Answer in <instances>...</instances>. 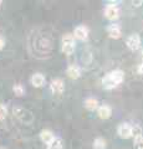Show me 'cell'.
<instances>
[{"label": "cell", "instance_id": "cell-1", "mask_svg": "<svg viewBox=\"0 0 143 149\" xmlns=\"http://www.w3.org/2000/svg\"><path fill=\"white\" fill-rule=\"evenodd\" d=\"M124 78V73L121 70H117V71H112L110 72L107 76H106L102 80V85L106 90H111V88L116 87L117 85H119Z\"/></svg>", "mask_w": 143, "mask_h": 149}, {"label": "cell", "instance_id": "cell-2", "mask_svg": "<svg viewBox=\"0 0 143 149\" xmlns=\"http://www.w3.org/2000/svg\"><path fill=\"white\" fill-rule=\"evenodd\" d=\"M75 51V37L71 34H65L62 36V52L65 55H71Z\"/></svg>", "mask_w": 143, "mask_h": 149}, {"label": "cell", "instance_id": "cell-3", "mask_svg": "<svg viewBox=\"0 0 143 149\" xmlns=\"http://www.w3.org/2000/svg\"><path fill=\"white\" fill-rule=\"evenodd\" d=\"M50 88H51V92L54 95H61L65 90V85H63V81L61 78H55L50 85Z\"/></svg>", "mask_w": 143, "mask_h": 149}, {"label": "cell", "instance_id": "cell-4", "mask_svg": "<svg viewBox=\"0 0 143 149\" xmlns=\"http://www.w3.org/2000/svg\"><path fill=\"white\" fill-rule=\"evenodd\" d=\"M127 46H128V49L132 50V51H136V50L140 49V46H141V37H140V35L138 34L131 35L127 39Z\"/></svg>", "mask_w": 143, "mask_h": 149}, {"label": "cell", "instance_id": "cell-5", "mask_svg": "<svg viewBox=\"0 0 143 149\" xmlns=\"http://www.w3.org/2000/svg\"><path fill=\"white\" fill-rule=\"evenodd\" d=\"M117 132L121 138H124V139L131 138L132 137V125H130L128 123H122L118 125Z\"/></svg>", "mask_w": 143, "mask_h": 149}, {"label": "cell", "instance_id": "cell-6", "mask_svg": "<svg viewBox=\"0 0 143 149\" xmlns=\"http://www.w3.org/2000/svg\"><path fill=\"white\" fill-rule=\"evenodd\" d=\"M105 15L108 20H116V19L119 16V10L116 5H107L105 9Z\"/></svg>", "mask_w": 143, "mask_h": 149}, {"label": "cell", "instance_id": "cell-7", "mask_svg": "<svg viewBox=\"0 0 143 149\" xmlns=\"http://www.w3.org/2000/svg\"><path fill=\"white\" fill-rule=\"evenodd\" d=\"M30 82L34 87H38V88L43 87L45 85V77H44V74H41V73H35L31 76Z\"/></svg>", "mask_w": 143, "mask_h": 149}, {"label": "cell", "instance_id": "cell-8", "mask_svg": "<svg viewBox=\"0 0 143 149\" xmlns=\"http://www.w3.org/2000/svg\"><path fill=\"white\" fill-rule=\"evenodd\" d=\"M40 139L43 141V143L46 144V146H49V144L55 139V136H54V133L51 132V130L45 129V130H41L40 132Z\"/></svg>", "mask_w": 143, "mask_h": 149}, {"label": "cell", "instance_id": "cell-9", "mask_svg": "<svg viewBox=\"0 0 143 149\" xmlns=\"http://www.w3.org/2000/svg\"><path fill=\"white\" fill-rule=\"evenodd\" d=\"M76 39L78 40H86L87 36H89V29L86 26H77L75 29V32H73Z\"/></svg>", "mask_w": 143, "mask_h": 149}, {"label": "cell", "instance_id": "cell-10", "mask_svg": "<svg viewBox=\"0 0 143 149\" xmlns=\"http://www.w3.org/2000/svg\"><path fill=\"white\" fill-rule=\"evenodd\" d=\"M97 113H98V117L101 119H107L111 117V114H112V109H111V107L110 106H101L98 107V111H97Z\"/></svg>", "mask_w": 143, "mask_h": 149}, {"label": "cell", "instance_id": "cell-11", "mask_svg": "<svg viewBox=\"0 0 143 149\" xmlns=\"http://www.w3.org/2000/svg\"><path fill=\"white\" fill-rule=\"evenodd\" d=\"M107 32H108L110 37H112V39H119V37H121V35H122L119 26H118V25H114V24L110 25V26L107 27Z\"/></svg>", "mask_w": 143, "mask_h": 149}, {"label": "cell", "instance_id": "cell-12", "mask_svg": "<svg viewBox=\"0 0 143 149\" xmlns=\"http://www.w3.org/2000/svg\"><path fill=\"white\" fill-rule=\"evenodd\" d=\"M66 73H67V76L70 78H72V80H76V78H78L81 76V70H80V67H78V66L71 65V66L67 68Z\"/></svg>", "mask_w": 143, "mask_h": 149}, {"label": "cell", "instance_id": "cell-13", "mask_svg": "<svg viewBox=\"0 0 143 149\" xmlns=\"http://www.w3.org/2000/svg\"><path fill=\"white\" fill-rule=\"evenodd\" d=\"M85 107L87 109H90V111H95L98 107V102H97V100H95V98H87L85 101Z\"/></svg>", "mask_w": 143, "mask_h": 149}, {"label": "cell", "instance_id": "cell-14", "mask_svg": "<svg viewBox=\"0 0 143 149\" xmlns=\"http://www.w3.org/2000/svg\"><path fill=\"white\" fill-rule=\"evenodd\" d=\"M47 149H62V141L57 137H55V139L47 146Z\"/></svg>", "mask_w": 143, "mask_h": 149}, {"label": "cell", "instance_id": "cell-15", "mask_svg": "<svg viewBox=\"0 0 143 149\" xmlns=\"http://www.w3.org/2000/svg\"><path fill=\"white\" fill-rule=\"evenodd\" d=\"M13 91H14V93H15L17 97H21L25 93V88H24V86H22V85L17 83V85H15L13 87Z\"/></svg>", "mask_w": 143, "mask_h": 149}, {"label": "cell", "instance_id": "cell-16", "mask_svg": "<svg viewBox=\"0 0 143 149\" xmlns=\"http://www.w3.org/2000/svg\"><path fill=\"white\" fill-rule=\"evenodd\" d=\"M93 148L95 149H105L106 148V142L102 138H97L93 142Z\"/></svg>", "mask_w": 143, "mask_h": 149}, {"label": "cell", "instance_id": "cell-17", "mask_svg": "<svg viewBox=\"0 0 143 149\" xmlns=\"http://www.w3.org/2000/svg\"><path fill=\"white\" fill-rule=\"evenodd\" d=\"M8 117V108L5 104L0 103V120H4Z\"/></svg>", "mask_w": 143, "mask_h": 149}, {"label": "cell", "instance_id": "cell-18", "mask_svg": "<svg viewBox=\"0 0 143 149\" xmlns=\"http://www.w3.org/2000/svg\"><path fill=\"white\" fill-rule=\"evenodd\" d=\"M135 147L137 149H143V136L135 137Z\"/></svg>", "mask_w": 143, "mask_h": 149}, {"label": "cell", "instance_id": "cell-19", "mask_svg": "<svg viewBox=\"0 0 143 149\" xmlns=\"http://www.w3.org/2000/svg\"><path fill=\"white\" fill-rule=\"evenodd\" d=\"M132 136H135V137L142 136V129L138 127V125H135V127H132Z\"/></svg>", "mask_w": 143, "mask_h": 149}, {"label": "cell", "instance_id": "cell-20", "mask_svg": "<svg viewBox=\"0 0 143 149\" xmlns=\"http://www.w3.org/2000/svg\"><path fill=\"white\" fill-rule=\"evenodd\" d=\"M4 46H5V39L3 36H0V50H3Z\"/></svg>", "mask_w": 143, "mask_h": 149}, {"label": "cell", "instance_id": "cell-21", "mask_svg": "<svg viewBox=\"0 0 143 149\" xmlns=\"http://www.w3.org/2000/svg\"><path fill=\"white\" fill-rule=\"evenodd\" d=\"M138 72H140V74H143V63L140 65V67H138Z\"/></svg>", "mask_w": 143, "mask_h": 149}, {"label": "cell", "instance_id": "cell-22", "mask_svg": "<svg viewBox=\"0 0 143 149\" xmlns=\"http://www.w3.org/2000/svg\"><path fill=\"white\" fill-rule=\"evenodd\" d=\"M142 3H143V1H132V4H133L135 6H141Z\"/></svg>", "mask_w": 143, "mask_h": 149}, {"label": "cell", "instance_id": "cell-23", "mask_svg": "<svg viewBox=\"0 0 143 149\" xmlns=\"http://www.w3.org/2000/svg\"><path fill=\"white\" fill-rule=\"evenodd\" d=\"M0 149H5V148H3V147H0Z\"/></svg>", "mask_w": 143, "mask_h": 149}, {"label": "cell", "instance_id": "cell-24", "mask_svg": "<svg viewBox=\"0 0 143 149\" xmlns=\"http://www.w3.org/2000/svg\"><path fill=\"white\" fill-rule=\"evenodd\" d=\"M0 4H1V1H0Z\"/></svg>", "mask_w": 143, "mask_h": 149}]
</instances>
